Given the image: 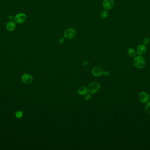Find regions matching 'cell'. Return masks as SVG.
I'll use <instances>...</instances> for the list:
<instances>
[{"instance_id":"obj_1","label":"cell","mask_w":150,"mask_h":150,"mask_svg":"<svg viewBox=\"0 0 150 150\" xmlns=\"http://www.w3.org/2000/svg\"><path fill=\"white\" fill-rule=\"evenodd\" d=\"M134 64L135 67L138 69L144 68L146 64V60L145 58L141 56H139L135 57L134 59Z\"/></svg>"},{"instance_id":"obj_2","label":"cell","mask_w":150,"mask_h":150,"mask_svg":"<svg viewBox=\"0 0 150 150\" xmlns=\"http://www.w3.org/2000/svg\"><path fill=\"white\" fill-rule=\"evenodd\" d=\"M100 88V85L98 82L93 81L88 85V90L92 94L95 93L98 91Z\"/></svg>"},{"instance_id":"obj_3","label":"cell","mask_w":150,"mask_h":150,"mask_svg":"<svg viewBox=\"0 0 150 150\" xmlns=\"http://www.w3.org/2000/svg\"><path fill=\"white\" fill-rule=\"evenodd\" d=\"M76 31L73 28L67 29L64 32V36L67 39H73L76 36Z\"/></svg>"},{"instance_id":"obj_4","label":"cell","mask_w":150,"mask_h":150,"mask_svg":"<svg viewBox=\"0 0 150 150\" xmlns=\"http://www.w3.org/2000/svg\"><path fill=\"white\" fill-rule=\"evenodd\" d=\"M15 21L19 24L23 23L26 20V16L23 13H19L17 14L14 18Z\"/></svg>"},{"instance_id":"obj_5","label":"cell","mask_w":150,"mask_h":150,"mask_svg":"<svg viewBox=\"0 0 150 150\" xmlns=\"http://www.w3.org/2000/svg\"><path fill=\"white\" fill-rule=\"evenodd\" d=\"M114 6V0H104L103 3V6L105 10H110Z\"/></svg>"},{"instance_id":"obj_6","label":"cell","mask_w":150,"mask_h":150,"mask_svg":"<svg viewBox=\"0 0 150 150\" xmlns=\"http://www.w3.org/2000/svg\"><path fill=\"white\" fill-rule=\"evenodd\" d=\"M139 100L142 103H146L148 102L149 99V96L147 93L145 92H141L140 93L138 96Z\"/></svg>"},{"instance_id":"obj_7","label":"cell","mask_w":150,"mask_h":150,"mask_svg":"<svg viewBox=\"0 0 150 150\" xmlns=\"http://www.w3.org/2000/svg\"><path fill=\"white\" fill-rule=\"evenodd\" d=\"M22 80L24 83L29 84L33 81V77L30 74H25L22 76Z\"/></svg>"},{"instance_id":"obj_8","label":"cell","mask_w":150,"mask_h":150,"mask_svg":"<svg viewBox=\"0 0 150 150\" xmlns=\"http://www.w3.org/2000/svg\"><path fill=\"white\" fill-rule=\"evenodd\" d=\"M146 51L147 47L144 44L139 45L136 48V53L140 56L145 54L146 53Z\"/></svg>"},{"instance_id":"obj_9","label":"cell","mask_w":150,"mask_h":150,"mask_svg":"<svg viewBox=\"0 0 150 150\" xmlns=\"http://www.w3.org/2000/svg\"><path fill=\"white\" fill-rule=\"evenodd\" d=\"M92 73L94 76L99 77L101 76L103 74V70L100 67H95L92 69Z\"/></svg>"},{"instance_id":"obj_10","label":"cell","mask_w":150,"mask_h":150,"mask_svg":"<svg viewBox=\"0 0 150 150\" xmlns=\"http://www.w3.org/2000/svg\"><path fill=\"white\" fill-rule=\"evenodd\" d=\"M16 27V24L13 21L8 22L6 25V29L8 31H14Z\"/></svg>"},{"instance_id":"obj_11","label":"cell","mask_w":150,"mask_h":150,"mask_svg":"<svg viewBox=\"0 0 150 150\" xmlns=\"http://www.w3.org/2000/svg\"><path fill=\"white\" fill-rule=\"evenodd\" d=\"M78 92L81 95H84L87 94V89L84 86H80L78 89Z\"/></svg>"},{"instance_id":"obj_12","label":"cell","mask_w":150,"mask_h":150,"mask_svg":"<svg viewBox=\"0 0 150 150\" xmlns=\"http://www.w3.org/2000/svg\"><path fill=\"white\" fill-rule=\"evenodd\" d=\"M129 56L132 58H135L136 55V52L133 48H129L128 50Z\"/></svg>"},{"instance_id":"obj_13","label":"cell","mask_w":150,"mask_h":150,"mask_svg":"<svg viewBox=\"0 0 150 150\" xmlns=\"http://www.w3.org/2000/svg\"><path fill=\"white\" fill-rule=\"evenodd\" d=\"M108 16V12L106 10H103V11H101V15H100L101 17V19H105V18H106Z\"/></svg>"},{"instance_id":"obj_14","label":"cell","mask_w":150,"mask_h":150,"mask_svg":"<svg viewBox=\"0 0 150 150\" xmlns=\"http://www.w3.org/2000/svg\"><path fill=\"white\" fill-rule=\"evenodd\" d=\"M145 110L147 114L150 115V101L148 102L146 105Z\"/></svg>"},{"instance_id":"obj_15","label":"cell","mask_w":150,"mask_h":150,"mask_svg":"<svg viewBox=\"0 0 150 150\" xmlns=\"http://www.w3.org/2000/svg\"><path fill=\"white\" fill-rule=\"evenodd\" d=\"M23 115V113L21 111H18L16 113V116L18 118H20Z\"/></svg>"},{"instance_id":"obj_16","label":"cell","mask_w":150,"mask_h":150,"mask_svg":"<svg viewBox=\"0 0 150 150\" xmlns=\"http://www.w3.org/2000/svg\"><path fill=\"white\" fill-rule=\"evenodd\" d=\"M150 42V39L148 38H145L143 40V43L145 45H148Z\"/></svg>"},{"instance_id":"obj_17","label":"cell","mask_w":150,"mask_h":150,"mask_svg":"<svg viewBox=\"0 0 150 150\" xmlns=\"http://www.w3.org/2000/svg\"><path fill=\"white\" fill-rule=\"evenodd\" d=\"M91 93L89 92V93H87V94L86 95L85 97V99L86 100H89V99H90L91 96Z\"/></svg>"},{"instance_id":"obj_18","label":"cell","mask_w":150,"mask_h":150,"mask_svg":"<svg viewBox=\"0 0 150 150\" xmlns=\"http://www.w3.org/2000/svg\"><path fill=\"white\" fill-rule=\"evenodd\" d=\"M64 41H65L64 38H61L59 39V43L60 44H62L63 43H64Z\"/></svg>"},{"instance_id":"obj_19","label":"cell","mask_w":150,"mask_h":150,"mask_svg":"<svg viewBox=\"0 0 150 150\" xmlns=\"http://www.w3.org/2000/svg\"><path fill=\"white\" fill-rule=\"evenodd\" d=\"M104 75L105 76H109L110 75V72L109 71H105L104 73Z\"/></svg>"},{"instance_id":"obj_20","label":"cell","mask_w":150,"mask_h":150,"mask_svg":"<svg viewBox=\"0 0 150 150\" xmlns=\"http://www.w3.org/2000/svg\"><path fill=\"white\" fill-rule=\"evenodd\" d=\"M87 64H88V62H87V61H85V62H84V63H83V65H84V66H86V65H87Z\"/></svg>"}]
</instances>
